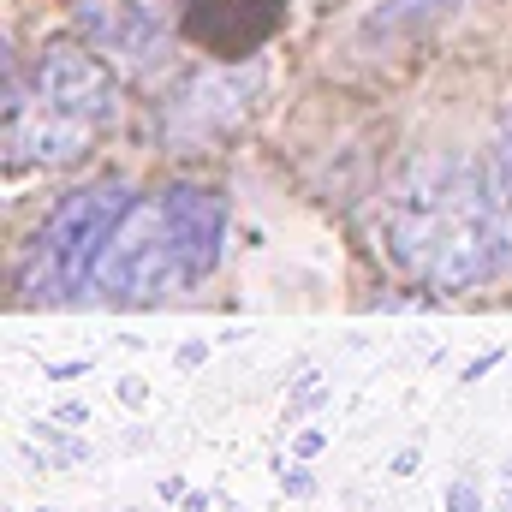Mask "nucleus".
I'll return each mask as SVG.
<instances>
[{
    "label": "nucleus",
    "instance_id": "obj_1",
    "mask_svg": "<svg viewBox=\"0 0 512 512\" xmlns=\"http://www.w3.org/2000/svg\"><path fill=\"white\" fill-rule=\"evenodd\" d=\"M382 227L399 274L429 280L441 292L483 286L489 274L512 268V233L495 203V185L459 155L405 161L387 185Z\"/></svg>",
    "mask_w": 512,
    "mask_h": 512
},
{
    "label": "nucleus",
    "instance_id": "obj_2",
    "mask_svg": "<svg viewBox=\"0 0 512 512\" xmlns=\"http://www.w3.org/2000/svg\"><path fill=\"white\" fill-rule=\"evenodd\" d=\"M108 114H114L108 66L78 42L42 48L24 78H6V173L78 161L108 126Z\"/></svg>",
    "mask_w": 512,
    "mask_h": 512
},
{
    "label": "nucleus",
    "instance_id": "obj_3",
    "mask_svg": "<svg viewBox=\"0 0 512 512\" xmlns=\"http://www.w3.org/2000/svg\"><path fill=\"white\" fill-rule=\"evenodd\" d=\"M137 203L120 179H96L84 191H72L36 233V245L24 256V298H42V304H60V298H78L90 280H96V262L108 251L114 227L126 221V209Z\"/></svg>",
    "mask_w": 512,
    "mask_h": 512
},
{
    "label": "nucleus",
    "instance_id": "obj_4",
    "mask_svg": "<svg viewBox=\"0 0 512 512\" xmlns=\"http://www.w3.org/2000/svg\"><path fill=\"white\" fill-rule=\"evenodd\" d=\"M96 292L120 298V304H155L179 286H191V268L179 251V233H173V203L167 191L161 197H137L126 209V221L114 227L108 251L96 262Z\"/></svg>",
    "mask_w": 512,
    "mask_h": 512
},
{
    "label": "nucleus",
    "instance_id": "obj_5",
    "mask_svg": "<svg viewBox=\"0 0 512 512\" xmlns=\"http://www.w3.org/2000/svg\"><path fill=\"white\" fill-rule=\"evenodd\" d=\"M286 0H191L185 6V30L197 42H209L215 54H251L256 42L274 36Z\"/></svg>",
    "mask_w": 512,
    "mask_h": 512
},
{
    "label": "nucleus",
    "instance_id": "obj_6",
    "mask_svg": "<svg viewBox=\"0 0 512 512\" xmlns=\"http://www.w3.org/2000/svg\"><path fill=\"white\" fill-rule=\"evenodd\" d=\"M167 203H173V233H179L191 280H209L221 262V239H227V203L215 191H197V185H173Z\"/></svg>",
    "mask_w": 512,
    "mask_h": 512
},
{
    "label": "nucleus",
    "instance_id": "obj_7",
    "mask_svg": "<svg viewBox=\"0 0 512 512\" xmlns=\"http://www.w3.org/2000/svg\"><path fill=\"white\" fill-rule=\"evenodd\" d=\"M78 12L90 18V30L102 42H143L161 24L167 0H78Z\"/></svg>",
    "mask_w": 512,
    "mask_h": 512
},
{
    "label": "nucleus",
    "instance_id": "obj_8",
    "mask_svg": "<svg viewBox=\"0 0 512 512\" xmlns=\"http://www.w3.org/2000/svg\"><path fill=\"white\" fill-rule=\"evenodd\" d=\"M489 185H495V203H501L507 233H512V108L501 114V137H495V167H489Z\"/></svg>",
    "mask_w": 512,
    "mask_h": 512
},
{
    "label": "nucleus",
    "instance_id": "obj_9",
    "mask_svg": "<svg viewBox=\"0 0 512 512\" xmlns=\"http://www.w3.org/2000/svg\"><path fill=\"white\" fill-rule=\"evenodd\" d=\"M447 512H483V501H477V489H471V477L447 483Z\"/></svg>",
    "mask_w": 512,
    "mask_h": 512
},
{
    "label": "nucleus",
    "instance_id": "obj_10",
    "mask_svg": "<svg viewBox=\"0 0 512 512\" xmlns=\"http://www.w3.org/2000/svg\"><path fill=\"white\" fill-rule=\"evenodd\" d=\"M84 417H90V411H84L78 399H72V405H54V423H84Z\"/></svg>",
    "mask_w": 512,
    "mask_h": 512
},
{
    "label": "nucleus",
    "instance_id": "obj_11",
    "mask_svg": "<svg viewBox=\"0 0 512 512\" xmlns=\"http://www.w3.org/2000/svg\"><path fill=\"white\" fill-rule=\"evenodd\" d=\"M84 370H90V364H48L54 382H72V376H84Z\"/></svg>",
    "mask_w": 512,
    "mask_h": 512
},
{
    "label": "nucleus",
    "instance_id": "obj_12",
    "mask_svg": "<svg viewBox=\"0 0 512 512\" xmlns=\"http://www.w3.org/2000/svg\"><path fill=\"white\" fill-rule=\"evenodd\" d=\"M316 453H322V435H316V429H310V435H298V459H316Z\"/></svg>",
    "mask_w": 512,
    "mask_h": 512
},
{
    "label": "nucleus",
    "instance_id": "obj_13",
    "mask_svg": "<svg viewBox=\"0 0 512 512\" xmlns=\"http://www.w3.org/2000/svg\"><path fill=\"white\" fill-rule=\"evenodd\" d=\"M120 399H126V405H143V382H137V376H126V382H120Z\"/></svg>",
    "mask_w": 512,
    "mask_h": 512
},
{
    "label": "nucleus",
    "instance_id": "obj_14",
    "mask_svg": "<svg viewBox=\"0 0 512 512\" xmlns=\"http://www.w3.org/2000/svg\"><path fill=\"white\" fill-rule=\"evenodd\" d=\"M507 512H512V489H507Z\"/></svg>",
    "mask_w": 512,
    "mask_h": 512
},
{
    "label": "nucleus",
    "instance_id": "obj_15",
    "mask_svg": "<svg viewBox=\"0 0 512 512\" xmlns=\"http://www.w3.org/2000/svg\"><path fill=\"white\" fill-rule=\"evenodd\" d=\"M507 477H512V459H507Z\"/></svg>",
    "mask_w": 512,
    "mask_h": 512
},
{
    "label": "nucleus",
    "instance_id": "obj_16",
    "mask_svg": "<svg viewBox=\"0 0 512 512\" xmlns=\"http://www.w3.org/2000/svg\"><path fill=\"white\" fill-rule=\"evenodd\" d=\"M42 512H48V507H42Z\"/></svg>",
    "mask_w": 512,
    "mask_h": 512
}]
</instances>
